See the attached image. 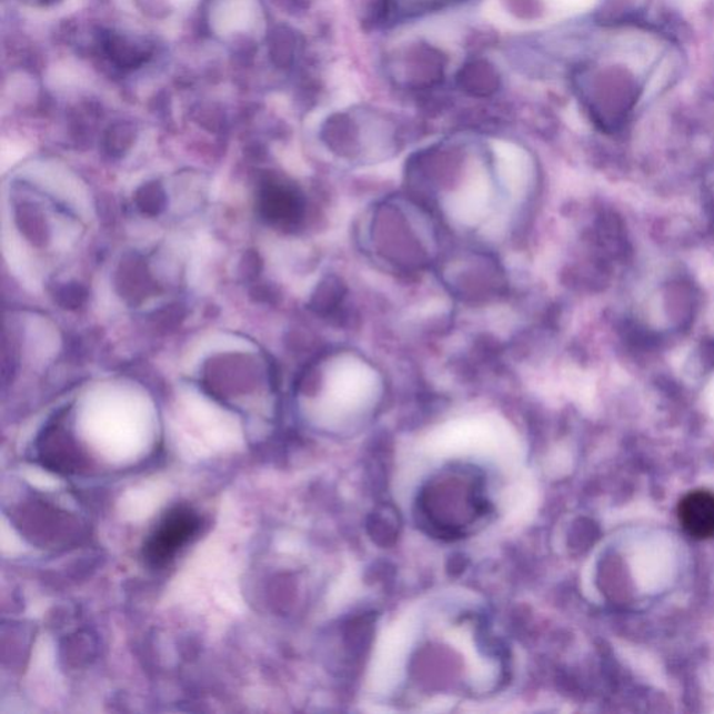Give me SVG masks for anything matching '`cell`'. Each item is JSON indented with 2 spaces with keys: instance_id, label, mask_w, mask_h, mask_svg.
<instances>
[{
  "instance_id": "6da1fadb",
  "label": "cell",
  "mask_w": 714,
  "mask_h": 714,
  "mask_svg": "<svg viewBox=\"0 0 714 714\" xmlns=\"http://www.w3.org/2000/svg\"><path fill=\"white\" fill-rule=\"evenodd\" d=\"M421 510L435 533L450 539L462 536L486 514L482 477L462 467L440 474L423 490Z\"/></svg>"
},
{
  "instance_id": "7a4b0ae2",
  "label": "cell",
  "mask_w": 714,
  "mask_h": 714,
  "mask_svg": "<svg viewBox=\"0 0 714 714\" xmlns=\"http://www.w3.org/2000/svg\"><path fill=\"white\" fill-rule=\"evenodd\" d=\"M201 527L198 512L188 505H177L158 522L144 544V557L151 565L163 566L177 557L193 541Z\"/></svg>"
},
{
  "instance_id": "3957f363",
  "label": "cell",
  "mask_w": 714,
  "mask_h": 714,
  "mask_svg": "<svg viewBox=\"0 0 714 714\" xmlns=\"http://www.w3.org/2000/svg\"><path fill=\"white\" fill-rule=\"evenodd\" d=\"M681 526L695 539L714 536V494L707 490H695L686 494L678 505Z\"/></svg>"
}]
</instances>
